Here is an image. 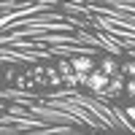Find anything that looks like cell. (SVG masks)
<instances>
[{"mask_svg":"<svg viewBox=\"0 0 135 135\" xmlns=\"http://www.w3.org/2000/svg\"><path fill=\"white\" fill-rule=\"evenodd\" d=\"M84 84L92 89V92H100V95H103V89L108 86V76H105V73H100V70H92V73L84 78Z\"/></svg>","mask_w":135,"mask_h":135,"instance_id":"obj_1","label":"cell"},{"mask_svg":"<svg viewBox=\"0 0 135 135\" xmlns=\"http://www.w3.org/2000/svg\"><path fill=\"white\" fill-rule=\"evenodd\" d=\"M70 65H73V70H76V81H81V84H84V78L92 73V68H95L89 57H76Z\"/></svg>","mask_w":135,"mask_h":135,"instance_id":"obj_2","label":"cell"},{"mask_svg":"<svg viewBox=\"0 0 135 135\" xmlns=\"http://www.w3.org/2000/svg\"><path fill=\"white\" fill-rule=\"evenodd\" d=\"M122 92H124V78H122V76H111V78H108V86L103 89V95L116 97V95H122Z\"/></svg>","mask_w":135,"mask_h":135,"instance_id":"obj_3","label":"cell"},{"mask_svg":"<svg viewBox=\"0 0 135 135\" xmlns=\"http://www.w3.org/2000/svg\"><path fill=\"white\" fill-rule=\"evenodd\" d=\"M100 73H105L108 78L116 76V62L114 60H103V62H100Z\"/></svg>","mask_w":135,"mask_h":135,"instance_id":"obj_4","label":"cell"},{"mask_svg":"<svg viewBox=\"0 0 135 135\" xmlns=\"http://www.w3.org/2000/svg\"><path fill=\"white\" fill-rule=\"evenodd\" d=\"M124 92L135 100V78H130V81H124Z\"/></svg>","mask_w":135,"mask_h":135,"instance_id":"obj_5","label":"cell"},{"mask_svg":"<svg viewBox=\"0 0 135 135\" xmlns=\"http://www.w3.org/2000/svg\"><path fill=\"white\" fill-rule=\"evenodd\" d=\"M124 73H127L130 78H135V62H127V65H124Z\"/></svg>","mask_w":135,"mask_h":135,"instance_id":"obj_6","label":"cell"}]
</instances>
